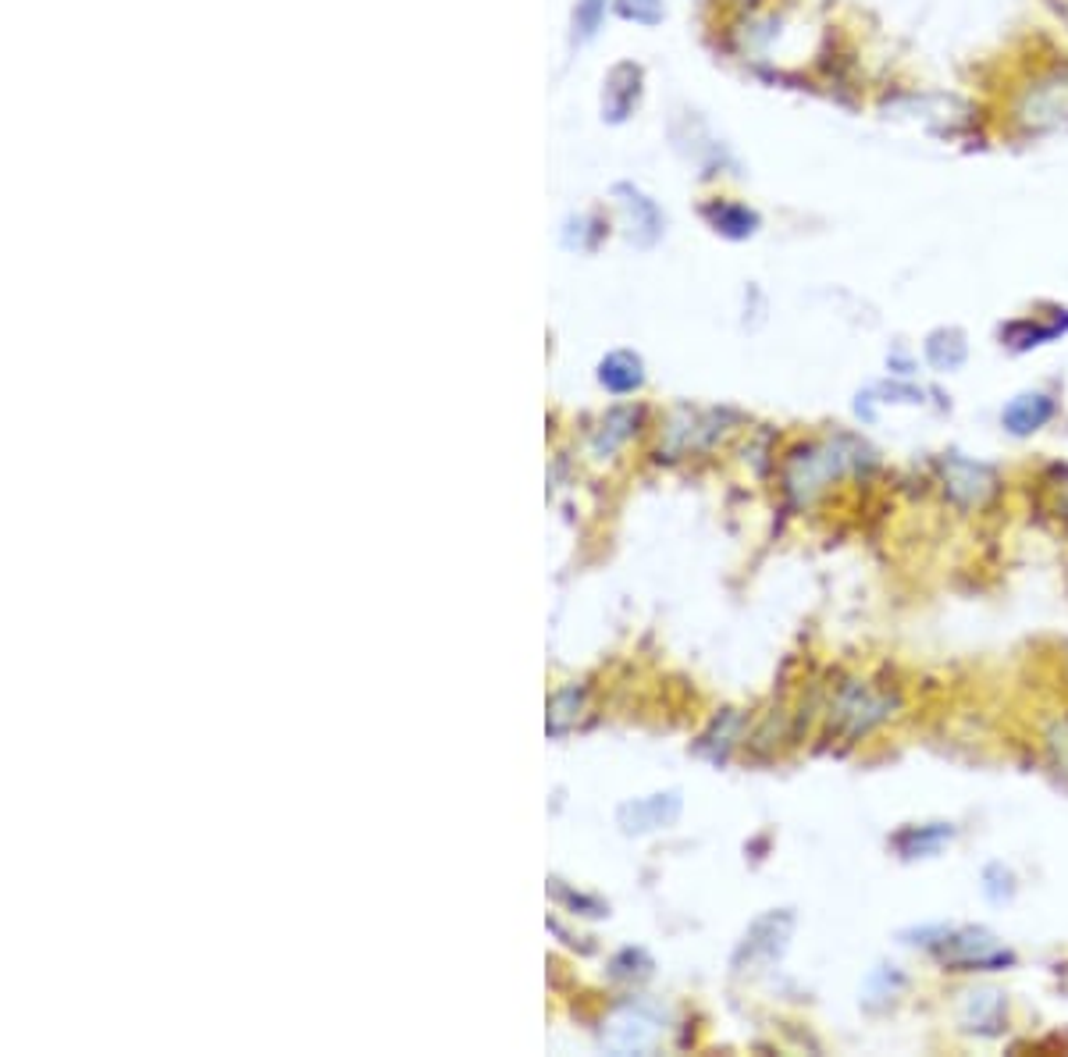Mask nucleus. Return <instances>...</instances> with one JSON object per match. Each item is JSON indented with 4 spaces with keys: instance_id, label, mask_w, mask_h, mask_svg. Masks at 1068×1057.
<instances>
[{
    "instance_id": "nucleus-1",
    "label": "nucleus",
    "mask_w": 1068,
    "mask_h": 1057,
    "mask_svg": "<svg viewBox=\"0 0 1068 1057\" xmlns=\"http://www.w3.org/2000/svg\"><path fill=\"white\" fill-rule=\"evenodd\" d=\"M873 463H876L873 448L855 435H837L816 445H802L784 463V491L794 506H808L837 477L873 467Z\"/></svg>"
},
{
    "instance_id": "nucleus-2",
    "label": "nucleus",
    "mask_w": 1068,
    "mask_h": 1057,
    "mask_svg": "<svg viewBox=\"0 0 1068 1057\" xmlns=\"http://www.w3.org/2000/svg\"><path fill=\"white\" fill-rule=\"evenodd\" d=\"M898 709V695L876 691V687L863 680H844L831 701V733L844 737V741H858L869 730L887 723Z\"/></svg>"
},
{
    "instance_id": "nucleus-3",
    "label": "nucleus",
    "mask_w": 1068,
    "mask_h": 1057,
    "mask_svg": "<svg viewBox=\"0 0 1068 1057\" xmlns=\"http://www.w3.org/2000/svg\"><path fill=\"white\" fill-rule=\"evenodd\" d=\"M1015 125L1026 136H1050L1068 128V68L1036 75L1015 101Z\"/></svg>"
},
{
    "instance_id": "nucleus-4",
    "label": "nucleus",
    "mask_w": 1068,
    "mask_h": 1057,
    "mask_svg": "<svg viewBox=\"0 0 1068 1057\" xmlns=\"http://www.w3.org/2000/svg\"><path fill=\"white\" fill-rule=\"evenodd\" d=\"M937 958L944 961L948 969L954 972H994L1012 965L1015 954L997 943L994 933H986V929H954V933H940V940L933 943Z\"/></svg>"
},
{
    "instance_id": "nucleus-5",
    "label": "nucleus",
    "mask_w": 1068,
    "mask_h": 1057,
    "mask_svg": "<svg viewBox=\"0 0 1068 1057\" xmlns=\"http://www.w3.org/2000/svg\"><path fill=\"white\" fill-rule=\"evenodd\" d=\"M940 480H944V495L962 509L983 506L997 491V471L986 463L965 459V456H944L940 459Z\"/></svg>"
},
{
    "instance_id": "nucleus-6",
    "label": "nucleus",
    "mask_w": 1068,
    "mask_h": 1057,
    "mask_svg": "<svg viewBox=\"0 0 1068 1057\" xmlns=\"http://www.w3.org/2000/svg\"><path fill=\"white\" fill-rule=\"evenodd\" d=\"M791 929H794V916L791 911H770V916H762L752 922L748 929L744 943L734 954V965L744 972V965H770L780 954H784L787 940H791Z\"/></svg>"
},
{
    "instance_id": "nucleus-7",
    "label": "nucleus",
    "mask_w": 1068,
    "mask_h": 1057,
    "mask_svg": "<svg viewBox=\"0 0 1068 1057\" xmlns=\"http://www.w3.org/2000/svg\"><path fill=\"white\" fill-rule=\"evenodd\" d=\"M723 424H727V413H720V410H709V413L680 410L677 421H669V427H666V438L659 445V453H666L669 459H677V456L695 453V448H706L727 431Z\"/></svg>"
},
{
    "instance_id": "nucleus-8",
    "label": "nucleus",
    "mask_w": 1068,
    "mask_h": 1057,
    "mask_svg": "<svg viewBox=\"0 0 1068 1057\" xmlns=\"http://www.w3.org/2000/svg\"><path fill=\"white\" fill-rule=\"evenodd\" d=\"M659 1036H663V1025L656 1015H648L645 1007H624V1012H616L610 1018L605 1044L613 1050H652Z\"/></svg>"
},
{
    "instance_id": "nucleus-9",
    "label": "nucleus",
    "mask_w": 1068,
    "mask_h": 1057,
    "mask_svg": "<svg viewBox=\"0 0 1068 1057\" xmlns=\"http://www.w3.org/2000/svg\"><path fill=\"white\" fill-rule=\"evenodd\" d=\"M677 815H680V794L669 791V794H652V797L627 801V805H620L616 820L627 833H648V829H659V826H674Z\"/></svg>"
},
{
    "instance_id": "nucleus-10",
    "label": "nucleus",
    "mask_w": 1068,
    "mask_h": 1057,
    "mask_svg": "<svg viewBox=\"0 0 1068 1057\" xmlns=\"http://www.w3.org/2000/svg\"><path fill=\"white\" fill-rule=\"evenodd\" d=\"M962 1029L980 1033V1036H997L1004 1029V1018H1008V1004H1004L1001 990H972L965 993L962 1004Z\"/></svg>"
},
{
    "instance_id": "nucleus-11",
    "label": "nucleus",
    "mask_w": 1068,
    "mask_h": 1057,
    "mask_svg": "<svg viewBox=\"0 0 1068 1057\" xmlns=\"http://www.w3.org/2000/svg\"><path fill=\"white\" fill-rule=\"evenodd\" d=\"M1058 403L1050 399L1047 392H1026V395H1015L1008 406L1001 413V424L1012 431V435H1033V431H1040L1047 421H1055Z\"/></svg>"
},
{
    "instance_id": "nucleus-12",
    "label": "nucleus",
    "mask_w": 1068,
    "mask_h": 1057,
    "mask_svg": "<svg viewBox=\"0 0 1068 1057\" xmlns=\"http://www.w3.org/2000/svg\"><path fill=\"white\" fill-rule=\"evenodd\" d=\"M637 96H642V68L637 64H616L602 93V115L610 121H624L634 110Z\"/></svg>"
},
{
    "instance_id": "nucleus-13",
    "label": "nucleus",
    "mask_w": 1068,
    "mask_h": 1057,
    "mask_svg": "<svg viewBox=\"0 0 1068 1057\" xmlns=\"http://www.w3.org/2000/svg\"><path fill=\"white\" fill-rule=\"evenodd\" d=\"M616 197H624L620 203H624V211H627V218L634 224V232H631L634 243L637 246H652V243H656V239L663 235V214H659V207L652 203L648 197H642L637 189H631V186H616Z\"/></svg>"
},
{
    "instance_id": "nucleus-14",
    "label": "nucleus",
    "mask_w": 1068,
    "mask_h": 1057,
    "mask_svg": "<svg viewBox=\"0 0 1068 1057\" xmlns=\"http://www.w3.org/2000/svg\"><path fill=\"white\" fill-rule=\"evenodd\" d=\"M969 360V339L962 328H937L927 335V363L940 374L962 371Z\"/></svg>"
},
{
    "instance_id": "nucleus-15",
    "label": "nucleus",
    "mask_w": 1068,
    "mask_h": 1057,
    "mask_svg": "<svg viewBox=\"0 0 1068 1057\" xmlns=\"http://www.w3.org/2000/svg\"><path fill=\"white\" fill-rule=\"evenodd\" d=\"M706 221L720 235H727V239H752L759 232V224H762V218L752 211V207L734 203V200H716V203H709L706 207Z\"/></svg>"
},
{
    "instance_id": "nucleus-16",
    "label": "nucleus",
    "mask_w": 1068,
    "mask_h": 1057,
    "mask_svg": "<svg viewBox=\"0 0 1068 1057\" xmlns=\"http://www.w3.org/2000/svg\"><path fill=\"white\" fill-rule=\"evenodd\" d=\"M1061 331H1068V310H1061V317H1055L1050 325H1040V320L1023 317V320H1012V325L1001 328V339L1008 342L1015 352H1026L1033 346H1044V342H1055Z\"/></svg>"
},
{
    "instance_id": "nucleus-17",
    "label": "nucleus",
    "mask_w": 1068,
    "mask_h": 1057,
    "mask_svg": "<svg viewBox=\"0 0 1068 1057\" xmlns=\"http://www.w3.org/2000/svg\"><path fill=\"white\" fill-rule=\"evenodd\" d=\"M599 381L616 395H627L634 389H642V381H645L642 360H637L634 352H627V349L610 352V357H605L602 367H599Z\"/></svg>"
},
{
    "instance_id": "nucleus-18",
    "label": "nucleus",
    "mask_w": 1068,
    "mask_h": 1057,
    "mask_svg": "<svg viewBox=\"0 0 1068 1057\" xmlns=\"http://www.w3.org/2000/svg\"><path fill=\"white\" fill-rule=\"evenodd\" d=\"M954 837V829L948 823H933V826H908L895 837V847L901 852V858H927L937 855L940 847Z\"/></svg>"
},
{
    "instance_id": "nucleus-19",
    "label": "nucleus",
    "mask_w": 1068,
    "mask_h": 1057,
    "mask_svg": "<svg viewBox=\"0 0 1068 1057\" xmlns=\"http://www.w3.org/2000/svg\"><path fill=\"white\" fill-rule=\"evenodd\" d=\"M634 424H637V410H613V413L605 416V421L599 424L595 453H602V456L616 453V448L634 435Z\"/></svg>"
},
{
    "instance_id": "nucleus-20",
    "label": "nucleus",
    "mask_w": 1068,
    "mask_h": 1057,
    "mask_svg": "<svg viewBox=\"0 0 1068 1057\" xmlns=\"http://www.w3.org/2000/svg\"><path fill=\"white\" fill-rule=\"evenodd\" d=\"M581 709H584V691L578 684L556 691L549 701V733H567L581 719Z\"/></svg>"
},
{
    "instance_id": "nucleus-21",
    "label": "nucleus",
    "mask_w": 1068,
    "mask_h": 1057,
    "mask_svg": "<svg viewBox=\"0 0 1068 1057\" xmlns=\"http://www.w3.org/2000/svg\"><path fill=\"white\" fill-rule=\"evenodd\" d=\"M1044 748H1047L1050 765H1055V773L1061 780H1068V712H1061L1058 719H1050V723H1047Z\"/></svg>"
},
{
    "instance_id": "nucleus-22",
    "label": "nucleus",
    "mask_w": 1068,
    "mask_h": 1057,
    "mask_svg": "<svg viewBox=\"0 0 1068 1057\" xmlns=\"http://www.w3.org/2000/svg\"><path fill=\"white\" fill-rule=\"evenodd\" d=\"M605 8H610V0H578V11H573V36L592 40L605 19Z\"/></svg>"
},
{
    "instance_id": "nucleus-23",
    "label": "nucleus",
    "mask_w": 1068,
    "mask_h": 1057,
    "mask_svg": "<svg viewBox=\"0 0 1068 1057\" xmlns=\"http://www.w3.org/2000/svg\"><path fill=\"white\" fill-rule=\"evenodd\" d=\"M616 11L624 14L627 22L637 25H659L663 22V0H616Z\"/></svg>"
},
{
    "instance_id": "nucleus-24",
    "label": "nucleus",
    "mask_w": 1068,
    "mask_h": 1057,
    "mask_svg": "<svg viewBox=\"0 0 1068 1057\" xmlns=\"http://www.w3.org/2000/svg\"><path fill=\"white\" fill-rule=\"evenodd\" d=\"M983 890H986V897H991V901H1008V897L1015 894V876L1004 869V865H986Z\"/></svg>"
}]
</instances>
